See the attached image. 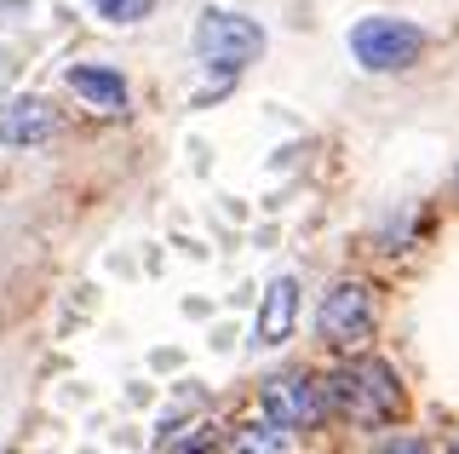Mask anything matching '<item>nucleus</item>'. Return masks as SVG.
Instances as JSON below:
<instances>
[{"label": "nucleus", "mask_w": 459, "mask_h": 454, "mask_svg": "<svg viewBox=\"0 0 459 454\" xmlns=\"http://www.w3.org/2000/svg\"><path fill=\"white\" fill-rule=\"evenodd\" d=\"M92 12L104 23H121V30H126V23H143V18H150L155 0H92Z\"/></svg>", "instance_id": "11"}, {"label": "nucleus", "mask_w": 459, "mask_h": 454, "mask_svg": "<svg viewBox=\"0 0 459 454\" xmlns=\"http://www.w3.org/2000/svg\"><path fill=\"white\" fill-rule=\"evenodd\" d=\"M316 391H322V415L356 425V432L391 425V420L402 415V380H396V368L379 362V357H351V362H339Z\"/></svg>", "instance_id": "1"}, {"label": "nucleus", "mask_w": 459, "mask_h": 454, "mask_svg": "<svg viewBox=\"0 0 459 454\" xmlns=\"http://www.w3.org/2000/svg\"><path fill=\"white\" fill-rule=\"evenodd\" d=\"M373 293H368V282H333V288L322 293V310H316V328H322L327 345H339V351H351V345H362V339L373 334Z\"/></svg>", "instance_id": "4"}, {"label": "nucleus", "mask_w": 459, "mask_h": 454, "mask_svg": "<svg viewBox=\"0 0 459 454\" xmlns=\"http://www.w3.org/2000/svg\"><path fill=\"white\" fill-rule=\"evenodd\" d=\"M293 317H299V282L293 276H276L258 300V328H253V345H281L293 334Z\"/></svg>", "instance_id": "8"}, {"label": "nucleus", "mask_w": 459, "mask_h": 454, "mask_svg": "<svg viewBox=\"0 0 459 454\" xmlns=\"http://www.w3.org/2000/svg\"><path fill=\"white\" fill-rule=\"evenodd\" d=\"M69 92L81 98L86 109H98V116H126V81L115 75V69H98V64H75L69 69Z\"/></svg>", "instance_id": "7"}, {"label": "nucleus", "mask_w": 459, "mask_h": 454, "mask_svg": "<svg viewBox=\"0 0 459 454\" xmlns=\"http://www.w3.org/2000/svg\"><path fill=\"white\" fill-rule=\"evenodd\" d=\"M351 58L368 69V75H402L425 58V35L402 18H362L351 23Z\"/></svg>", "instance_id": "3"}, {"label": "nucleus", "mask_w": 459, "mask_h": 454, "mask_svg": "<svg viewBox=\"0 0 459 454\" xmlns=\"http://www.w3.org/2000/svg\"><path fill=\"white\" fill-rule=\"evenodd\" d=\"M258 415L276 420L281 432H310L322 420V391H316L310 374H276L258 391Z\"/></svg>", "instance_id": "5"}, {"label": "nucleus", "mask_w": 459, "mask_h": 454, "mask_svg": "<svg viewBox=\"0 0 459 454\" xmlns=\"http://www.w3.org/2000/svg\"><path fill=\"white\" fill-rule=\"evenodd\" d=\"M224 454H293V443H287V432L276 420H264V415H247V420H236L230 425V443Z\"/></svg>", "instance_id": "9"}, {"label": "nucleus", "mask_w": 459, "mask_h": 454, "mask_svg": "<svg viewBox=\"0 0 459 454\" xmlns=\"http://www.w3.org/2000/svg\"><path fill=\"white\" fill-rule=\"evenodd\" d=\"M190 47H195V58L207 64V69H219V75H241L253 58H264V30H258L253 18H241V12H224V6H207L195 18V30H190Z\"/></svg>", "instance_id": "2"}, {"label": "nucleus", "mask_w": 459, "mask_h": 454, "mask_svg": "<svg viewBox=\"0 0 459 454\" xmlns=\"http://www.w3.org/2000/svg\"><path fill=\"white\" fill-rule=\"evenodd\" d=\"M52 133H57V116H52L47 98H35V92L12 98V104L0 109V144L6 150H35V144H47Z\"/></svg>", "instance_id": "6"}, {"label": "nucleus", "mask_w": 459, "mask_h": 454, "mask_svg": "<svg viewBox=\"0 0 459 454\" xmlns=\"http://www.w3.org/2000/svg\"><path fill=\"white\" fill-rule=\"evenodd\" d=\"M167 454H224V443H219V425H212V420L172 425V432H167Z\"/></svg>", "instance_id": "10"}, {"label": "nucleus", "mask_w": 459, "mask_h": 454, "mask_svg": "<svg viewBox=\"0 0 459 454\" xmlns=\"http://www.w3.org/2000/svg\"><path fill=\"white\" fill-rule=\"evenodd\" d=\"M373 454H430V449L420 443V437H385V443L373 449Z\"/></svg>", "instance_id": "12"}]
</instances>
